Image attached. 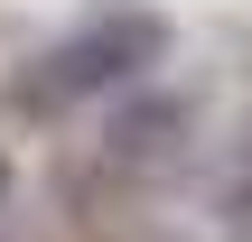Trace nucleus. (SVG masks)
<instances>
[{"label":"nucleus","instance_id":"f257e3e1","mask_svg":"<svg viewBox=\"0 0 252 242\" xmlns=\"http://www.w3.org/2000/svg\"><path fill=\"white\" fill-rule=\"evenodd\" d=\"M159 56H168V19H150V9L94 19V28H75L56 56H37V75H19V103H28V112H65V103H84V93H122V84H140Z\"/></svg>","mask_w":252,"mask_h":242},{"label":"nucleus","instance_id":"f03ea898","mask_svg":"<svg viewBox=\"0 0 252 242\" xmlns=\"http://www.w3.org/2000/svg\"><path fill=\"white\" fill-rule=\"evenodd\" d=\"M103 149H112V168H168L187 149V103L178 93H131L103 131Z\"/></svg>","mask_w":252,"mask_h":242},{"label":"nucleus","instance_id":"7ed1b4c3","mask_svg":"<svg viewBox=\"0 0 252 242\" xmlns=\"http://www.w3.org/2000/svg\"><path fill=\"white\" fill-rule=\"evenodd\" d=\"M0 187H9V159H0Z\"/></svg>","mask_w":252,"mask_h":242}]
</instances>
